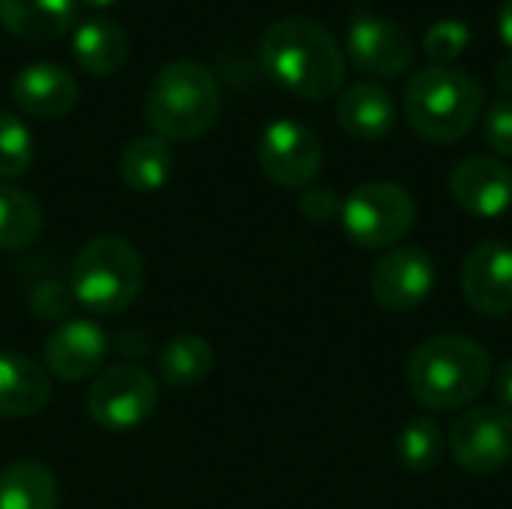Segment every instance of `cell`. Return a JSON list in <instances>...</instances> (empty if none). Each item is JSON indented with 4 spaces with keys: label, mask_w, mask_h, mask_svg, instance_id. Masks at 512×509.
<instances>
[{
    "label": "cell",
    "mask_w": 512,
    "mask_h": 509,
    "mask_svg": "<svg viewBox=\"0 0 512 509\" xmlns=\"http://www.w3.org/2000/svg\"><path fill=\"white\" fill-rule=\"evenodd\" d=\"M264 72L300 99H330L345 87V54L333 33L306 15L273 21L258 42Z\"/></svg>",
    "instance_id": "cell-1"
},
{
    "label": "cell",
    "mask_w": 512,
    "mask_h": 509,
    "mask_svg": "<svg viewBox=\"0 0 512 509\" xmlns=\"http://www.w3.org/2000/svg\"><path fill=\"white\" fill-rule=\"evenodd\" d=\"M408 390L429 411L474 405L492 384V354L471 336H432L408 357Z\"/></svg>",
    "instance_id": "cell-2"
},
{
    "label": "cell",
    "mask_w": 512,
    "mask_h": 509,
    "mask_svg": "<svg viewBox=\"0 0 512 509\" xmlns=\"http://www.w3.org/2000/svg\"><path fill=\"white\" fill-rule=\"evenodd\" d=\"M144 117L153 135L168 144L204 138L219 120L216 75L192 57L165 63L147 87Z\"/></svg>",
    "instance_id": "cell-3"
},
{
    "label": "cell",
    "mask_w": 512,
    "mask_h": 509,
    "mask_svg": "<svg viewBox=\"0 0 512 509\" xmlns=\"http://www.w3.org/2000/svg\"><path fill=\"white\" fill-rule=\"evenodd\" d=\"M483 84L459 66H426L405 87V117L429 144H456L480 120Z\"/></svg>",
    "instance_id": "cell-4"
},
{
    "label": "cell",
    "mask_w": 512,
    "mask_h": 509,
    "mask_svg": "<svg viewBox=\"0 0 512 509\" xmlns=\"http://www.w3.org/2000/svg\"><path fill=\"white\" fill-rule=\"evenodd\" d=\"M144 285L141 255L123 237H96L81 246L69 270L72 297L96 315L129 309Z\"/></svg>",
    "instance_id": "cell-5"
},
{
    "label": "cell",
    "mask_w": 512,
    "mask_h": 509,
    "mask_svg": "<svg viewBox=\"0 0 512 509\" xmlns=\"http://www.w3.org/2000/svg\"><path fill=\"white\" fill-rule=\"evenodd\" d=\"M417 204L411 192L390 180L360 183L342 201V231L360 249H393L414 228Z\"/></svg>",
    "instance_id": "cell-6"
},
{
    "label": "cell",
    "mask_w": 512,
    "mask_h": 509,
    "mask_svg": "<svg viewBox=\"0 0 512 509\" xmlns=\"http://www.w3.org/2000/svg\"><path fill=\"white\" fill-rule=\"evenodd\" d=\"M159 405V381L132 363L108 366L87 390V414L105 432H129L153 417Z\"/></svg>",
    "instance_id": "cell-7"
},
{
    "label": "cell",
    "mask_w": 512,
    "mask_h": 509,
    "mask_svg": "<svg viewBox=\"0 0 512 509\" xmlns=\"http://www.w3.org/2000/svg\"><path fill=\"white\" fill-rule=\"evenodd\" d=\"M450 459L468 474H495L512 462V411L501 405L468 408L447 435Z\"/></svg>",
    "instance_id": "cell-8"
},
{
    "label": "cell",
    "mask_w": 512,
    "mask_h": 509,
    "mask_svg": "<svg viewBox=\"0 0 512 509\" xmlns=\"http://www.w3.org/2000/svg\"><path fill=\"white\" fill-rule=\"evenodd\" d=\"M348 57L372 81H393L414 63V42L399 21L372 9H357L348 21Z\"/></svg>",
    "instance_id": "cell-9"
},
{
    "label": "cell",
    "mask_w": 512,
    "mask_h": 509,
    "mask_svg": "<svg viewBox=\"0 0 512 509\" xmlns=\"http://www.w3.org/2000/svg\"><path fill=\"white\" fill-rule=\"evenodd\" d=\"M258 165L282 189H306L324 165V144L300 120H273L258 138Z\"/></svg>",
    "instance_id": "cell-10"
},
{
    "label": "cell",
    "mask_w": 512,
    "mask_h": 509,
    "mask_svg": "<svg viewBox=\"0 0 512 509\" xmlns=\"http://www.w3.org/2000/svg\"><path fill=\"white\" fill-rule=\"evenodd\" d=\"M372 297L387 312H411L423 306L435 288V264L420 246H393L369 276Z\"/></svg>",
    "instance_id": "cell-11"
},
{
    "label": "cell",
    "mask_w": 512,
    "mask_h": 509,
    "mask_svg": "<svg viewBox=\"0 0 512 509\" xmlns=\"http://www.w3.org/2000/svg\"><path fill=\"white\" fill-rule=\"evenodd\" d=\"M462 294L468 306L486 318L512 312V249L501 240L477 243L462 264Z\"/></svg>",
    "instance_id": "cell-12"
},
{
    "label": "cell",
    "mask_w": 512,
    "mask_h": 509,
    "mask_svg": "<svg viewBox=\"0 0 512 509\" xmlns=\"http://www.w3.org/2000/svg\"><path fill=\"white\" fill-rule=\"evenodd\" d=\"M450 195L477 219L504 216L512 207V168L498 156H468L450 171Z\"/></svg>",
    "instance_id": "cell-13"
},
{
    "label": "cell",
    "mask_w": 512,
    "mask_h": 509,
    "mask_svg": "<svg viewBox=\"0 0 512 509\" xmlns=\"http://www.w3.org/2000/svg\"><path fill=\"white\" fill-rule=\"evenodd\" d=\"M42 357L48 372L60 381H84L102 372L108 360V336L99 324L72 318L48 336Z\"/></svg>",
    "instance_id": "cell-14"
},
{
    "label": "cell",
    "mask_w": 512,
    "mask_h": 509,
    "mask_svg": "<svg viewBox=\"0 0 512 509\" xmlns=\"http://www.w3.org/2000/svg\"><path fill=\"white\" fill-rule=\"evenodd\" d=\"M12 99L30 117L57 120L75 108L78 81L72 78L69 69H63L57 63L33 60L30 66L18 69V75L12 78Z\"/></svg>",
    "instance_id": "cell-15"
},
{
    "label": "cell",
    "mask_w": 512,
    "mask_h": 509,
    "mask_svg": "<svg viewBox=\"0 0 512 509\" xmlns=\"http://www.w3.org/2000/svg\"><path fill=\"white\" fill-rule=\"evenodd\" d=\"M339 126L360 141H381L396 126V102L375 81H354L339 90L336 99Z\"/></svg>",
    "instance_id": "cell-16"
},
{
    "label": "cell",
    "mask_w": 512,
    "mask_h": 509,
    "mask_svg": "<svg viewBox=\"0 0 512 509\" xmlns=\"http://www.w3.org/2000/svg\"><path fill=\"white\" fill-rule=\"evenodd\" d=\"M51 402V381L42 363L0 351V417H33Z\"/></svg>",
    "instance_id": "cell-17"
},
{
    "label": "cell",
    "mask_w": 512,
    "mask_h": 509,
    "mask_svg": "<svg viewBox=\"0 0 512 509\" xmlns=\"http://www.w3.org/2000/svg\"><path fill=\"white\" fill-rule=\"evenodd\" d=\"M75 0H0V27L21 42H51L72 30Z\"/></svg>",
    "instance_id": "cell-18"
},
{
    "label": "cell",
    "mask_w": 512,
    "mask_h": 509,
    "mask_svg": "<svg viewBox=\"0 0 512 509\" xmlns=\"http://www.w3.org/2000/svg\"><path fill=\"white\" fill-rule=\"evenodd\" d=\"M72 54L78 66L90 75H111L117 72L126 57H129V39L126 30L108 18V15H93L75 27L72 36Z\"/></svg>",
    "instance_id": "cell-19"
},
{
    "label": "cell",
    "mask_w": 512,
    "mask_h": 509,
    "mask_svg": "<svg viewBox=\"0 0 512 509\" xmlns=\"http://www.w3.org/2000/svg\"><path fill=\"white\" fill-rule=\"evenodd\" d=\"M57 477L42 462H12L0 471V509H57Z\"/></svg>",
    "instance_id": "cell-20"
},
{
    "label": "cell",
    "mask_w": 512,
    "mask_h": 509,
    "mask_svg": "<svg viewBox=\"0 0 512 509\" xmlns=\"http://www.w3.org/2000/svg\"><path fill=\"white\" fill-rule=\"evenodd\" d=\"M174 168L171 144L159 135H141L132 138L120 153V177L132 192L150 195L159 192Z\"/></svg>",
    "instance_id": "cell-21"
},
{
    "label": "cell",
    "mask_w": 512,
    "mask_h": 509,
    "mask_svg": "<svg viewBox=\"0 0 512 509\" xmlns=\"http://www.w3.org/2000/svg\"><path fill=\"white\" fill-rule=\"evenodd\" d=\"M213 348L198 333H180L168 339L159 357V378L171 390H195L213 372Z\"/></svg>",
    "instance_id": "cell-22"
},
{
    "label": "cell",
    "mask_w": 512,
    "mask_h": 509,
    "mask_svg": "<svg viewBox=\"0 0 512 509\" xmlns=\"http://www.w3.org/2000/svg\"><path fill=\"white\" fill-rule=\"evenodd\" d=\"M42 231L36 198L12 183H0V252L27 249Z\"/></svg>",
    "instance_id": "cell-23"
},
{
    "label": "cell",
    "mask_w": 512,
    "mask_h": 509,
    "mask_svg": "<svg viewBox=\"0 0 512 509\" xmlns=\"http://www.w3.org/2000/svg\"><path fill=\"white\" fill-rule=\"evenodd\" d=\"M396 453L399 462L414 471V474H426L435 471L444 462L447 453V438L444 429L432 420V417H414L405 423V429L396 438Z\"/></svg>",
    "instance_id": "cell-24"
},
{
    "label": "cell",
    "mask_w": 512,
    "mask_h": 509,
    "mask_svg": "<svg viewBox=\"0 0 512 509\" xmlns=\"http://www.w3.org/2000/svg\"><path fill=\"white\" fill-rule=\"evenodd\" d=\"M33 162V135L21 117L0 108V180L21 177Z\"/></svg>",
    "instance_id": "cell-25"
},
{
    "label": "cell",
    "mask_w": 512,
    "mask_h": 509,
    "mask_svg": "<svg viewBox=\"0 0 512 509\" xmlns=\"http://www.w3.org/2000/svg\"><path fill=\"white\" fill-rule=\"evenodd\" d=\"M471 45V27L462 18H438L423 33V54L432 60V66H453Z\"/></svg>",
    "instance_id": "cell-26"
},
{
    "label": "cell",
    "mask_w": 512,
    "mask_h": 509,
    "mask_svg": "<svg viewBox=\"0 0 512 509\" xmlns=\"http://www.w3.org/2000/svg\"><path fill=\"white\" fill-rule=\"evenodd\" d=\"M483 138L498 159H512V99H498L483 111Z\"/></svg>",
    "instance_id": "cell-27"
},
{
    "label": "cell",
    "mask_w": 512,
    "mask_h": 509,
    "mask_svg": "<svg viewBox=\"0 0 512 509\" xmlns=\"http://www.w3.org/2000/svg\"><path fill=\"white\" fill-rule=\"evenodd\" d=\"M300 213L312 222H333L342 213V198L327 186H306L300 195Z\"/></svg>",
    "instance_id": "cell-28"
},
{
    "label": "cell",
    "mask_w": 512,
    "mask_h": 509,
    "mask_svg": "<svg viewBox=\"0 0 512 509\" xmlns=\"http://www.w3.org/2000/svg\"><path fill=\"white\" fill-rule=\"evenodd\" d=\"M492 390H495L498 405L512 411V357L507 363H501L498 372L492 375Z\"/></svg>",
    "instance_id": "cell-29"
},
{
    "label": "cell",
    "mask_w": 512,
    "mask_h": 509,
    "mask_svg": "<svg viewBox=\"0 0 512 509\" xmlns=\"http://www.w3.org/2000/svg\"><path fill=\"white\" fill-rule=\"evenodd\" d=\"M498 33L512 51V0H504L501 9H498Z\"/></svg>",
    "instance_id": "cell-30"
},
{
    "label": "cell",
    "mask_w": 512,
    "mask_h": 509,
    "mask_svg": "<svg viewBox=\"0 0 512 509\" xmlns=\"http://www.w3.org/2000/svg\"><path fill=\"white\" fill-rule=\"evenodd\" d=\"M495 84H498V90H504L507 96H512V51L507 57H501V63L495 69Z\"/></svg>",
    "instance_id": "cell-31"
},
{
    "label": "cell",
    "mask_w": 512,
    "mask_h": 509,
    "mask_svg": "<svg viewBox=\"0 0 512 509\" xmlns=\"http://www.w3.org/2000/svg\"><path fill=\"white\" fill-rule=\"evenodd\" d=\"M78 3H84V6H93V9H105V6H111L114 0H78Z\"/></svg>",
    "instance_id": "cell-32"
}]
</instances>
